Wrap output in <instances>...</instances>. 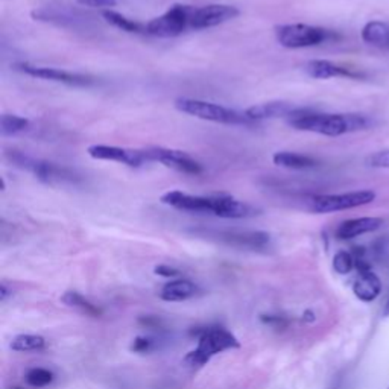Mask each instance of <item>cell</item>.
<instances>
[{
	"label": "cell",
	"mask_w": 389,
	"mask_h": 389,
	"mask_svg": "<svg viewBox=\"0 0 389 389\" xmlns=\"http://www.w3.org/2000/svg\"><path fill=\"white\" fill-rule=\"evenodd\" d=\"M8 294H9V291H8V288H6V284H5V283L0 284V300L5 301V300H6V296H8Z\"/></svg>",
	"instance_id": "32"
},
{
	"label": "cell",
	"mask_w": 389,
	"mask_h": 389,
	"mask_svg": "<svg viewBox=\"0 0 389 389\" xmlns=\"http://www.w3.org/2000/svg\"><path fill=\"white\" fill-rule=\"evenodd\" d=\"M16 71L25 73L28 76H32V78L44 79V81L61 83V84L72 85V87H90L96 83L95 78H91L88 75L67 72V71H61V68H55V67L33 66L29 63L16 64Z\"/></svg>",
	"instance_id": "10"
},
{
	"label": "cell",
	"mask_w": 389,
	"mask_h": 389,
	"mask_svg": "<svg viewBox=\"0 0 389 389\" xmlns=\"http://www.w3.org/2000/svg\"><path fill=\"white\" fill-rule=\"evenodd\" d=\"M87 154L95 160H102V162H116V163L127 165L130 167H140L146 163H150L146 150H128V147H120V146L91 145L88 146Z\"/></svg>",
	"instance_id": "11"
},
{
	"label": "cell",
	"mask_w": 389,
	"mask_h": 389,
	"mask_svg": "<svg viewBox=\"0 0 389 389\" xmlns=\"http://www.w3.org/2000/svg\"><path fill=\"white\" fill-rule=\"evenodd\" d=\"M236 348H240V342L228 330L222 327L202 328L198 335V347L187 354L185 363L190 368H201L216 354Z\"/></svg>",
	"instance_id": "3"
},
{
	"label": "cell",
	"mask_w": 389,
	"mask_h": 389,
	"mask_svg": "<svg viewBox=\"0 0 389 389\" xmlns=\"http://www.w3.org/2000/svg\"><path fill=\"white\" fill-rule=\"evenodd\" d=\"M102 17H104V20L107 23H110V25H113L114 28H118L123 32H128V33H143L146 32V26L140 25L139 21H134L128 17H125L123 14L120 13H116V11L113 9H105L104 13H102Z\"/></svg>",
	"instance_id": "21"
},
{
	"label": "cell",
	"mask_w": 389,
	"mask_h": 389,
	"mask_svg": "<svg viewBox=\"0 0 389 389\" xmlns=\"http://www.w3.org/2000/svg\"><path fill=\"white\" fill-rule=\"evenodd\" d=\"M354 265H356L354 256L348 253V251H339L333 257V268L338 274H341V276H346V274L351 272Z\"/></svg>",
	"instance_id": "26"
},
{
	"label": "cell",
	"mask_w": 389,
	"mask_h": 389,
	"mask_svg": "<svg viewBox=\"0 0 389 389\" xmlns=\"http://www.w3.org/2000/svg\"><path fill=\"white\" fill-rule=\"evenodd\" d=\"M294 130L315 133L327 137H338L368 130L373 120L363 114H326L306 110L300 116L289 120Z\"/></svg>",
	"instance_id": "2"
},
{
	"label": "cell",
	"mask_w": 389,
	"mask_h": 389,
	"mask_svg": "<svg viewBox=\"0 0 389 389\" xmlns=\"http://www.w3.org/2000/svg\"><path fill=\"white\" fill-rule=\"evenodd\" d=\"M304 71L308 76L315 79H330V78H351L359 79L365 78V73L354 71L351 67L341 66L327 60H312L304 66Z\"/></svg>",
	"instance_id": "15"
},
{
	"label": "cell",
	"mask_w": 389,
	"mask_h": 389,
	"mask_svg": "<svg viewBox=\"0 0 389 389\" xmlns=\"http://www.w3.org/2000/svg\"><path fill=\"white\" fill-rule=\"evenodd\" d=\"M303 319L306 323H313L315 321V313L312 311H306L303 315Z\"/></svg>",
	"instance_id": "33"
},
{
	"label": "cell",
	"mask_w": 389,
	"mask_h": 389,
	"mask_svg": "<svg viewBox=\"0 0 389 389\" xmlns=\"http://www.w3.org/2000/svg\"><path fill=\"white\" fill-rule=\"evenodd\" d=\"M11 350L26 353V351H40L46 347V339L38 335H19L9 344Z\"/></svg>",
	"instance_id": "24"
},
{
	"label": "cell",
	"mask_w": 389,
	"mask_h": 389,
	"mask_svg": "<svg viewBox=\"0 0 389 389\" xmlns=\"http://www.w3.org/2000/svg\"><path fill=\"white\" fill-rule=\"evenodd\" d=\"M367 165L375 169H389V150L377 151L367 158Z\"/></svg>",
	"instance_id": "27"
},
{
	"label": "cell",
	"mask_w": 389,
	"mask_h": 389,
	"mask_svg": "<svg viewBox=\"0 0 389 389\" xmlns=\"http://www.w3.org/2000/svg\"><path fill=\"white\" fill-rule=\"evenodd\" d=\"M383 225L382 217H354V219L344 221L336 230V237L341 240H350L379 230Z\"/></svg>",
	"instance_id": "16"
},
{
	"label": "cell",
	"mask_w": 389,
	"mask_h": 389,
	"mask_svg": "<svg viewBox=\"0 0 389 389\" xmlns=\"http://www.w3.org/2000/svg\"><path fill=\"white\" fill-rule=\"evenodd\" d=\"M353 292L363 303H371L382 292L380 279L373 271L359 274L358 280L353 284Z\"/></svg>",
	"instance_id": "18"
},
{
	"label": "cell",
	"mask_w": 389,
	"mask_h": 389,
	"mask_svg": "<svg viewBox=\"0 0 389 389\" xmlns=\"http://www.w3.org/2000/svg\"><path fill=\"white\" fill-rule=\"evenodd\" d=\"M306 111V108L295 107L294 104H289V102H283V100H274V102H266V104H257L249 107L245 110L247 116L253 120V122H260V120H266V119H294L296 116H300Z\"/></svg>",
	"instance_id": "13"
},
{
	"label": "cell",
	"mask_w": 389,
	"mask_h": 389,
	"mask_svg": "<svg viewBox=\"0 0 389 389\" xmlns=\"http://www.w3.org/2000/svg\"><path fill=\"white\" fill-rule=\"evenodd\" d=\"M163 204L182 212L192 213H209L224 219H245L260 214V209L248 202L239 201L224 193L210 194V197H198L180 190H170L160 198Z\"/></svg>",
	"instance_id": "1"
},
{
	"label": "cell",
	"mask_w": 389,
	"mask_h": 389,
	"mask_svg": "<svg viewBox=\"0 0 389 389\" xmlns=\"http://www.w3.org/2000/svg\"><path fill=\"white\" fill-rule=\"evenodd\" d=\"M53 380V374L44 368H32L26 374V383L32 388H44Z\"/></svg>",
	"instance_id": "25"
},
{
	"label": "cell",
	"mask_w": 389,
	"mask_h": 389,
	"mask_svg": "<svg viewBox=\"0 0 389 389\" xmlns=\"http://www.w3.org/2000/svg\"><path fill=\"white\" fill-rule=\"evenodd\" d=\"M8 157L16 166L29 170V172H32L40 181L48 182V185H53V182L79 181V177L68 167L58 166L51 162H44V160H36L19 151H11Z\"/></svg>",
	"instance_id": "7"
},
{
	"label": "cell",
	"mask_w": 389,
	"mask_h": 389,
	"mask_svg": "<svg viewBox=\"0 0 389 389\" xmlns=\"http://www.w3.org/2000/svg\"><path fill=\"white\" fill-rule=\"evenodd\" d=\"M61 301L68 306V307H73V308H78L79 312H83L88 316H100L102 315V311L95 306V304H91L88 300H85L84 296L81 294H78V292H73V291H68L66 292L63 296H61Z\"/></svg>",
	"instance_id": "22"
},
{
	"label": "cell",
	"mask_w": 389,
	"mask_h": 389,
	"mask_svg": "<svg viewBox=\"0 0 389 389\" xmlns=\"http://www.w3.org/2000/svg\"><path fill=\"white\" fill-rule=\"evenodd\" d=\"M79 5L87 8H107L111 9L118 5V0H76Z\"/></svg>",
	"instance_id": "29"
},
{
	"label": "cell",
	"mask_w": 389,
	"mask_h": 389,
	"mask_svg": "<svg viewBox=\"0 0 389 389\" xmlns=\"http://www.w3.org/2000/svg\"><path fill=\"white\" fill-rule=\"evenodd\" d=\"M175 108L181 113L189 114V116L209 122L225 125H242V127H253V125H257L256 122L251 120L245 113H240L201 99L180 98L175 100Z\"/></svg>",
	"instance_id": "4"
},
{
	"label": "cell",
	"mask_w": 389,
	"mask_h": 389,
	"mask_svg": "<svg viewBox=\"0 0 389 389\" xmlns=\"http://www.w3.org/2000/svg\"><path fill=\"white\" fill-rule=\"evenodd\" d=\"M210 234V233H209ZM216 237L221 242L237 247V248H245V249H265L269 247L271 236L265 232H236V230H227V232H214L210 234Z\"/></svg>",
	"instance_id": "14"
},
{
	"label": "cell",
	"mask_w": 389,
	"mask_h": 389,
	"mask_svg": "<svg viewBox=\"0 0 389 389\" xmlns=\"http://www.w3.org/2000/svg\"><path fill=\"white\" fill-rule=\"evenodd\" d=\"M276 38L280 46L286 49H303V48H313L326 41L338 40L339 36L336 32L319 28L304 25V23H294V25H280L276 28Z\"/></svg>",
	"instance_id": "5"
},
{
	"label": "cell",
	"mask_w": 389,
	"mask_h": 389,
	"mask_svg": "<svg viewBox=\"0 0 389 389\" xmlns=\"http://www.w3.org/2000/svg\"><path fill=\"white\" fill-rule=\"evenodd\" d=\"M261 321L274 327H286V324H288V321H286L283 316H274V315H263Z\"/></svg>",
	"instance_id": "31"
},
{
	"label": "cell",
	"mask_w": 389,
	"mask_h": 389,
	"mask_svg": "<svg viewBox=\"0 0 389 389\" xmlns=\"http://www.w3.org/2000/svg\"><path fill=\"white\" fill-rule=\"evenodd\" d=\"M375 199L373 190H358L338 194H316L311 199V210L315 213H335L371 204Z\"/></svg>",
	"instance_id": "8"
},
{
	"label": "cell",
	"mask_w": 389,
	"mask_h": 389,
	"mask_svg": "<svg viewBox=\"0 0 389 389\" xmlns=\"http://www.w3.org/2000/svg\"><path fill=\"white\" fill-rule=\"evenodd\" d=\"M239 14L240 11L233 5H224V4L205 5L202 8H197V11H194L190 29L199 31V29L219 26L222 25V23L236 19Z\"/></svg>",
	"instance_id": "12"
},
{
	"label": "cell",
	"mask_w": 389,
	"mask_h": 389,
	"mask_svg": "<svg viewBox=\"0 0 389 389\" xmlns=\"http://www.w3.org/2000/svg\"><path fill=\"white\" fill-rule=\"evenodd\" d=\"M154 272L157 274V276L165 277V279H177V277H180V271L172 268V266H169V265H158V266H155Z\"/></svg>",
	"instance_id": "30"
},
{
	"label": "cell",
	"mask_w": 389,
	"mask_h": 389,
	"mask_svg": "<svg viewBox=\"0 0 389 389\" xmlns=\"http://www.w3.org/2000/svg\"><path fill=\"white\" fill-rule=\"evenodd\" d=\"M146 154L150 163L158 162L163 166L178 170L181 174L187 175H201L204 172L202 165L189 155L185 151L180 150H169V147H146Z\"/></svg>",
	"instance_id": "9"
},
{
	"label": "cell",
	"mask_w": 389,
	"mask_h": 389,
	"mask_svg": "<svg viewBox=\"0 0 389 389\" xmlns=\"http://www.w3.org/2000/svg\"><path fill=\"white\" fill-rule=\"evenodd\" d=\"M199 292L201 289L193 281L187 279H177L163 286L162 292H160V299L169 303L186 301L189 299H193V296H197Z\"/></svg>",
	"instance_id": "17"
},
{
	"label": "cell",
	"mask_w": 389,
	"mask_h": 389,
	"mask_svg": "<svg viewBox=\"0 0 389 389\" xmlns=\"http://www.w3.org/2000/svg\"><path fill=\"white\" fill-rule=\"evenodd\" d=\"M131 348L135 353H147V351H151L154 348V341L151 338L139 336V338L134 339V344H133Z\"/></svg>",
	"instance_id": "28"
},
{
	"label": "cell",
	"mask_w": 389,
	"mask_h": 389,
	"mask_svg": "<svg viewBox=\"0 0 389 389\" xmlns=\"http://www.w3.org/2000/svg\"><path fill=\"white\" fill-rule=\"evenodd\" d=\"M29 119L17 116V114H2V118H0V134L4 137L20 134L29 130Z\"/></svg>",
	"instance_id": "23"
},
{
	"label": "cell",
	"mask_w": 389,
	"mask_h": 389,
	"mask_svg": "<svg viewBox=\"0 0 389 389\" xmlns=\"http://www.w3.org/2000/svg\"><path fill=\"white\" fill-rule=\"evenodd\" d=\"M197 8L192 5L175 4L163 16L151 20L146 25V33L160 38H172L192 28V19Z\"/></svg>",
	"instance_id": "6"
},
{
	"label": "cell",
	"mask_w": 389,
	"mask_h": 389,
	"mask_svg": "<svg viewBox=\"0 0 389 389\" xmlns=\"http://www.w3.org/2000/svg\"><path fill=\"white\" fill-rule=\"evenodd\" d=\"M272 162L274 165L286 167V169H308V167H315L318 165L316 160L312 157L289 152V151L276 152L272 155Z\"/></svg>",
	"instance_id": "20"
},
{
	"label": "cell",
	"mask_w": 389,
	"mask_h": 389,
	"mask_svg": "<svg viewBox=\"0 0 389 389\" xmlns=\"http://www.w3.org/2000/svg\"><path fill=\"white\" fill-rule=\"evenodd\" d=\"M362 40L379 49H389V23L385 21H370L363 26Z\"/></svg>",
	"instance_id": "19"
},
{
	"label": "cell",
	"mask_w": 389,
	"mask_h": 389,
	"mask_svg": "<svg viewBox=\"0 0 389 389\" xmlns=\"http://www.w3.org/2000/svg\"><path fill=\"white\" fill-rule=\"evenodd\" d=\"M383 315H385V316H388V315H389V300H388V303H386V306H385V311H383Z\"/></svg>",
	"instance_id": "34"
}]
</instances>
